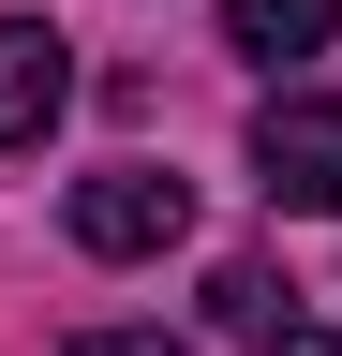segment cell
<instances>
[{
  "mask_svg": "<svg viewBox=\"0 0 342 356\" xmlns=\"http://www.w3.org/2000/svg\"><path fill=\"white\" fill-rule=\"evenodd\" d=\"M179 238H194V178H164V163H90V178H75V252L149 267Z\"/></svg>",
  "mask_w": 342,
  "mask_h": 356,
  "instance_id": "cell-1",
  "label": "cell"
},
{
  "mask_svg": "<svg viewBox=\"0 0 342 356\" xmlns=\"http://www.w3.org/2000/svg\"><path fill=\"white\" fill-rule=\"evenodd\" d=\"M253 178L268 208H342V89H283L253 119Z\"/></svg>",
  "mask_w": 342,
  "mask_h": 356,
  "instance_id": "cell-2",
  "label": "cell"
},
{
  "mask_svg": "<svg viewBox=\"0 0 342 356\" xmlns=\"http://www.w3.org/2000/svg\"><path fill=\"white\" fill-rule=\"evenodd\" d=\"M60 104H75V44L45 15H0V149H45Z\"/></svg>",
  "mask_w": 342,
  "mask_h": 356,
  "instance_id": "cell-3",
  "label": "cell"
},
{
  "mask_svg": "<svg viewBox=\"0 0 342 356\" xmlns=\"http://www.w3.org/2000/svg\"><path fill=\"white\" fill-rule=\"evenodd\" d=\"M327 30H342V0H224V44H238V60H313Z\"/></svg>",
  "mask_w": 342,
  "mask_h": 356,
  "instance_id": "cell-4",
  "label": "cell"
},
{
  "mask_svg": "<svg viewBox=\"0 0 342 356\" xmlns=\"http://www.w3.org/2000/svg\"><path fill=\"white\" fill-rule=\"evenodd\" d=\"M208 312H224V327H253V341H283V267H224V282H208Z\"/></svg>",
  "mask_w": 342,
  "mask_h": 356,
  "instance_id": "cell-5",
  "label": "cell"
},
{
  "mask_svg": "<svg viewBox=\"0 0 342 356\" xmlns=\"http://www.w3.org/2000/svg\"><path fill=\"white\" fill-rule=\"evenodd\" d=\"M75 356H179V341H149V327H90Z\"/></svg>",
  "mask_w": 342,
  "mask_h": 356,
  "instance_id": "cell-6",
  "label": "cell"
},
{
  "mask_svg": "<svg viewBox=\"0 0 342 356\" xmlns=\"http://www.w3.org/2000/svg\"><path fill=\"white\" fill-rule=\"evenodd\" d=\"M268 356H342V341H327V327H283V341H268Z\"/></svg>",
  "mask_w": 342,
  "mask_h": 356,
  "instance_id": "cell-7",
  "label": "cell"
}]
</instances>
